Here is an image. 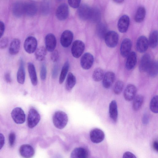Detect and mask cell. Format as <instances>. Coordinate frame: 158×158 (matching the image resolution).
Segmentation results:
<instances>
[{"label":"cell","instance_id":"31","mask_svg":"<svg viewBox=\"0 0 158 158\" xmlns=\"http://www.w3.org/2000/svg\"><path fill=\"white\" fill-rule=\"evenodd\" d=\"M101 19L100 10L96 8H92L91 13L89 20L95 23L99 22Z\"/></svg>","mask_w":158,"mask_h":158},{"label":"cell","instance_id":"22","mask_svg":"<svg viewBox=\"0 0 158 158\" xmlns=\"http://www.w3.org/2000/svg\"><path fill=\"white\" fill-rule=\"evenodd\" d=\"M27 69L31 83L35 86L38 83V79L35 67L33 63L29 62L27 64Z\"/></svg>","mask_w":158,"mask_h":158},{"label":"cell","instance_id":"36","mask_svg":"<svg viewBox=\"0 0 158 158\" xmlns=\"http://www.w3.org/2000/svg\"><path fill=\"white\" fill-rule=\"evenodd\" d=\"M69 68V63L67 61L64 63L61 71L59 79L60 84H62L64 81L67 74Z\"/></svg>","mask_w":158,"mask_h":158},{"label":"cell","instance_id":"20","mask_svg":"<svg viewBox=\"0 0 158 158\" xmlns=\"http://www.w3.org/2000/svg\"><path fill=\"white\" fill-rule=\"evenodd\" d=\"M151 61V56L149 54L146 53L143 55L140 62L139 70L142 72H147Z\"/></svg>","mask_w":158,"mask_h":158},{"label":"cell","instance_id":"46","mask_svg":"<svg viewBox=\"0 0 158 158\" xmlns=\"http://www.w3.org/2000/svg\"><path fill=\"white\" fill-rule=\"evenodd\" d=\"M58 67L57 65H55L52 69V77L53 78H56L57 76L58 72Z\"/></svg>","mask_w":158,"mask_h":158},{"label":"cell","instance_id":"13","mask_svg":"<svg viewBox=\"0 0 158 158\" xmlns=\"http://www.w3.org/2000/svg\"><path fill=\"white\" fill-rule=\"evenodd\" d=\"M130 18L127 15H122L119 19L117 24L118 29L121 33L126 32L128 30Z\"/></svg>","mask_w":158,"mask_h":158},{"label":"cell","instance_id":"3","mask_svg":"<svg viewBox=\"0 0 158 158\" xmlns=\"http://www.w3.org/2000/svg\"><path fill=\"white\" fill-rule=\"evenodd\" d=\"M105 43L107 46L111 48L116 47L118 40V35L114 31H107L104 37Z\"/></svg>","mask_w":158,"mask_h":158},{"label":"cell","instance_id":"53","mask_svg":"<svg viewBox=\"0 0 158 158\" xmlns=\"http://www.w3.org/2000/svg\"><path fill=\"white\" fill-rule=\"evenodd\" d=\"M114 2L117 3H121L123 2L124 0H113Z\"/></svg>","mask_w":158,"mask_h":158},{"label":"cell","instance_id":"35","mask_svg":"<svg viewBox=\"0 0 158 158\" xmlns=\"http://www.w3.org/2000/svg\"><path fill=\"white\" fill-rule=\"evenodd\" d=\"M132 107L133 110L137 111L141 108L143 102L144 98L141 95H138L133 99Z\"/></svg>","mask_w":158,"mask_h":158},{"label":"cell","instance_id":"24","mask_svg":"<svg viewBox=\"0 0 158 158\" xmlns=\"http://www.w3.org/2000/svg\"><path fill=\"white\" fill-rule=\"evenodd\" d=\"M109 114L110 118L114 122L117 121L118 117L117 106L115 100H112L109 106Z\"/></svg>","mask_w":158,"mask_h":158},{"label":"cell","instance_id":"16","mask_svg":"<svg viewBox=\"0 0 158 158\" xmlns=\"http://www.w3.org/2000/svg\"><path fill=\"white\" fill-rule=\"evenodd\" d=\"M137 92L136 87L132 84L127 85L124 92V97L125 99L127 101H130L133 99Z\"/></svg>","mask_w":158,"mask_h":158},{"label":"cell","instance_id":"52","mask_svg":"<svg viewBox=\"0 0 158 158\" xmlns=\"http://www.w3.org/2000/svg\"><path fill=\"white\" fill-rule=\"evenodd\" d=\"M153 147L154 149L156 151L158 152V143L156 141H155L153 144Z\"/></svg>","mask_w":158,"mask_h":158},{"label":"cell","instance_id":"10","mask_svg":"<svg viewBox=\"0 0 158 158\" xmlns=\"http://www.w3.org/2000/svg\"><path fill=\"white\" fill-rule=\"evenodd\" d=\"M105 136L104 132L98 128L94 129L90 133V139L94 143H98L102 142L104 140Z\"/></svg>","mask_w":158,"mask_h":158},{"label":"cell","instance_id":"28","mask_svg":"<svg viewBox=\"0 0 158 158\" xmlns=\"http://www.w3.org/2000/svg\"><path fill=\"white\" fill-rule=\"evenodd\" d=\"M20 45L19 40L17 39H13L11 42L9 48V53L11 55H15L19 52Z\"/></svg>","mask_w":158,"mask_h":158},{"label":"cell","instance_id":"7","mask_svg":"<svg viewBox=\"0 0 158 158\" xmlns=\"http://www.w3.org/2000/svg\"><path fill=\"white\" fill-rule=\"evenodd\" d=\"M11 117L17 124L23 123L25 120V114L23 110L20 107H16L11 112Z\"/></svg>","mask_w":158,"mask_h":158},{"label":"cell","instance_id":"51","mask_svg":"<svg viewBox=\"0 0 158 158\" xmlns=\"http://www.w3.org/2000/svg\"><path fill=\"white\" fill-rule=\"evenodd\" d=\"M142 122L143 124H147L148 121V118L147 114H145L143 116Z\"/></svg>","mask_w":158,"mask_h":158},{"label":"cell","instance_id":"48","mask_svg":"<svg viewBox=\"0 0 158 158\" xmlns=\"http://www.w3.org/2000/svg\"><path fill=\"white\" fill-rule=\"evenodd\" d=\"M4 78L5 81L8 83H10L12 81L10 74L9 72H7L5 73Z\"/></svg>","mask_w":158,"mask_h":158},{"label":"cell","instance_id":"41","mask_svg":"<svg viewBox=\"0 0 158 158\" xmlns=\"http://www.w3.org/2000/svg\"><path fill=\"white\" fill-rule=\"evenodd\" d=\"M81 0H68L69 5L72 8H76L80 5Z\"/></svg>","mask_w":158,"mask_h":158},{"label":"cell","instance_id":"1","mask_svg":"<svg viewBox=\"0 0 158 158\" xmlns=\"http://www.w3.org/2000/svg\"><path fill=\"white\" fill-rule=\"evenodd\" d=\"M52 120L55 126L58 129H61L66 126L68 121V117L65 112L58 111L54 114Z\"/></svg>","mask_w":158,"mask_h":158},{"label":"cell","instance_id":"9","mask_svg":"<svg viewBox=\"0 0 158 158\" xmlns=\"http://www.w3.org/2000/svg\"><path fill=\"white\" fill-rule=\"evenodd\" d=\"M69 13V10L67 4L62 3L57 8L56 12V18L59 20L63 21L68 18Z\"/></svg>","mask_w":158,"mask_h":158},{"label":"cell","instance_id":"54","mask_svg":"<svg viewBox=\"0 0 158 158\" xmlns=\"http://www.w3.org/2000/svg\"><path fill=\"white\" fill-rule=\"evenodd\" d=\"M56 1H60L62 0H56Z\"/></svg>","mask_w":158,"mask_h":158},{"label":"cell","instance_id":"14","mask_svg":"<svg viewBox=\"0 0 158 158\" xmlns=\"http://www.w3.org/2000/svg\"><path fill=\"white\" fill-rule=\"evenodd\" d=\"M132 47L131 40L128 38H125L122 41L120 47V53L124 57H127L130 53Z\"/></svg>","mask_w":158,"mask_h":158},{"label":"cell","instance_id":"11","mask_svg":"<svg viewBox=\"0 0 158 158\" xmlns=\"http://www.w3.org/2000/svg\"><path fill=\"white\" fill-rule=\"evenodd\" d=\"M73 34L69 30H66L62 33L60 38V43L64 48L69 47L72 43L73 39Z\"/></svg>","mask_w":158,"mask_h":158},{"label":"cell","instance_id":"17","mask_svg":"<svg viewBox=\"0 0 158 158\" xmlns=\"http://www.w3.org/2000/svg\"><path fill=\"white\" fill-rule=\"evenodd\" d=\"M19 151L20 155L25 158L31 157L35 154V151L33 148L28 144L21 145Z\"/></svg>","mask_w":158,"mask_h":158},{"label":"cell","instance_id":"50","mask_svg":"<svg viewBox=\"0 0 158 158\" xmlns=\"http://www.w3.org/2000/svg\"><path fill=\"white\" fill-rule=\"evenodd\" d=\"M5 143V138L4 135L0 133V150L3 147Z\"/></svg>","mask_w":158,"mask_h":158},{"label":"cell","instance_id":"4","mask_svg":"<svg viewBox=\"0 0 158 158\" xmlns=\"http://www.w3.org/2000/svg\"><path fill=\"white\" fill-rule=\"evenodd\" d=\"M85 49V44L81 40H76L73 43L71 48V53L76 58H79L83 54Z\"/></svg>","mask_w":158,"mask_h":158},{"label":"cell","instance_id":"39","mask_svg":"<svg viewBox=\"0 0 158 158\" xmlns=\"http://www.w3.org/2000/svg\"><path fill=\"white\" fill-rule=\"evenodd\" d=\"M124 86L123 82L121 81H118L115 84L114 87V92L116 94H119L123 90Z\"/></svg>","mask_w":158,"mask_h":158},{"label":"cell","instance_id":"23","mask_svg":"<svg viewBox=\"0 0 158 158\" xmlns=\"http://www.w3.org/2000/svg\"><path fill=\"white\" fill-rule=\"evenodd\" d=\"M24 14L29 16H32L36 13L37 8L36 5L32 2H28L24 5Z\"/></svg>","mask_w":158,"mask_h":158},{"label":"cell","instance_id":"8","mask_svg":"<svg viewBox=\"0 0 158 158\" xmlns=\"http://www.w3.org/2000/svg\"><path fill=\"white\" fill-rule=\"evenodd\" d=\"M94 61L93 55L89 53L86 52L82 56L81 58V65L83 69L88 70L91 68Z\"/></svg>","mask_w":158,"mask_h":158},{"label":"cell","instance_id":"37","mask_svg":"<svg viewBox=\"0 0 158 158\" xmlns=\"http://www.w3.org/2000/svg\"><path fill=\"white\" fill-rule=\"evenodd\" d=\"M104 72L100 68H96L92 74V78L96 81H99L103 78Z\"/></svg>","mask_w":158,"mask_h":158},{"label":"cell","instance_id":"27","mask_svg":"<svg viewBox=\"0 0 158 158\" xmlns=\"http://www.w3.org/2000/svg\"><path fill=\"white\" fill-rule=\"evenodd\" d=\"M76 82L75 77L71 72H69L67 75L65 82V88L68 91H71L75 86Z\"/></svg>","mask_w":158,"mask_h":158},{"label":"cell","instance_id":"21","mask_svg":"<svg viewBox=\"0 0 158 158\" xmlns=\"http://www.w3.org/2000/svg\"><path fill=\"white\" fill-rule=\"evenodd\" d=\"M126 67L128 70H131L135 67L137 62V55L134 52H130L127 56Z\"/></svg>","mask_w":158,"mask_h":158},{"label":"cell","instance_id":"44","mask_svg":"<svg viewBox=\"0 0 158 158\" xmlns=\"http://www.w3.org/2000/svg\"><path fill=\"white\" fill-rule=\"evenodd\" d=\"M15 135L14 132H11L9 136V143L10 146L13 147L15 143Z\"/></svg>","mask_w":158,"mask_h":158},{"label":"cell","instance_id":"45","mask_svg":"<svg viewBox=\"0 0 158 158\" xmlns=\"http://www.w3.org/2000/svg\"><path fill=\"white\" fill-rule=\"evenodd\" d=\"M41 8L43 13L46 14L48 13L49 10V6L48 2H44L42 5Z\"/></svg>","mask_w":158,"mask_h":158},{"label":"cell","instance_id":"40","mask_svg":"<svg viewBox=\"0 0 158 158\" xmlns=\"http://www.w3.org/2000/svg\"><path fill=\"white\" fill-rule=\"evenodd\" d=\"M47 73L46 66L45 64H43L41 65L40 72V77L42 81H44L46 79Z\"/></svg>","mask_w":158,"mask_h":158},{"label":"cell","instance_id":"32","mask_svg":"<svg viewBox=\"0 0 158 158\" xmlns=\"http://www.w3.org/2000/svg\"><path fill=\"white\" fill-rule=\"evenodd\" d=\"M146 10L143 6L139 7L137 10L135 16V20L136 22L140 23L144 19L146 15Z\"/></svg>","mask_w":158,"mask_h":158},{"label":"cell","instance_id":"29","mask_svg":"<svg viewBox=\"0 0 158 158\" xmlns=\"http://www.w3.org/2000/svg\"><path fill=\"white\" fill-rule=\"evenodd\" d=\"M47 53V50L45 47L44 46L39 47L35 52V59L39 61L44 60Z\"/></svg>","mask_w":158,"mask_h":158},{"label":"cell","instance_id":"47","mask_svg":"<svg viewBox=\"0 0 158 158\" xmlns=\"http://www.w3.org/2000/svg\"><path fill=\"white\" fill-rule=\"evenodd\" d=\"M123 158H136L135 155L130 152H125L123 155Z\"/></svg>","mask_w":158,"mask_h":158},{"label":"cell","instance_id":"15","mask_svg":"<svg viewBox=\"0 0 158 158\" xmlns=\"http://www.w3.org/2000/svg\"><path fill=\"white\" fill-rule=\"evenodd\" d=\"M148 40L144 36L139 37L136 43V48L137 51L140 53L145 52L148 47Z\"/></svg>","mask_w":158,"mask_h":158},{"label":"cell","instance_id":"34","mask_svg":"<svg viewBox=\"0 0 158 158\" xmlns=\"http://www.w3.org/2000/svg\"><path fill=\"white\" fill-rule=\"evenodd\" d=\"M148 44L152 48H155L158 43V31L157 30L153 31L150 33L148 40Z\"/></svg>","mask_w":158,"mask_h":158},{"label":"cell","instance_id":"30","mask_svg":"<svg viewBox=\"0 0 158 158\" xmlns=\"http://www.w3.org/2000/svg\"><path fill=\"white\" fill-rule=\"evenodd\" d=\"M107 27L106 25L103 23L99 22L96 27V33L98 36L101 39H103L107 32Z\"/></svg>","mask_w":158,"mask_h":158},{"label":"cell","instance_id":"42","mask_svg":"<svg viewBox=\"0 0 158 158\" xmlns=\"http://www.w3.org/2000/svg\"><path fill=\"white\" fill-rule=\"evenodd\" d=\"M59 57V55L57 50H55L52 52L51 55V59L54 62H56L58 60Z\"/></svg>","mask_w":158,"mask_h":158},{"label":"cell","instance_id":"43","mask_svg":"<svg viewBox=\"0 0 158 158\" xmlns=\"http://www.w3.org/2000/svg\"><path fill=\"white\" fill-rule=\"evenodd\" d=\"M9 40L6 37H3L0 40V49H3L6 48L7 46Z\"/></svg>","mask_w":158,"mask_h":158},{"label":"cell","instance_id":"18","mask_svg":"<svg viewBox=\"0 0 158 158\" xmlns=\"http://www.w3.org/2000/svg\"><path fill=\"white\" fill-rule=\"evenodd\" d=\"M70 156V157L72 158H86L88 156L89 153L85 148L79 147L75 148Z\"/></svg>","mask_w":158,"mask_h":158},{"label":"cell","instance_id":"33","mask_svg":"<svg viewBox=\"0 0 158 158\" xmlns=\"http://www.w3.org/2000/svg\"><path fill=\"white\" fill-rule=\"evenodd\" d=\"M158 71L157 62L156 61H152L147 72L150 77H154L157 75Z\"/></svg>","mask_w":158,"mask_h":158},{"label":"cell","instance_id":"12","mask_svg":"<svg viewBox=\"0 0 158 158\" xmlns=\"http://www.w3.org/2000/svg\"><path fill=\"white\" fill-rule=\"evenodd\" d=\"M45 48L47 51L52 52L55 50L56 46V40L55 36L52 34L49 33L45 38Z\"/></svg>","mask_w":158,"mask_h":158},{"label":"cell","instance_id":"19","mask_svg":"<svg viewBox=\"0 0 158 158\" xmlns=\"http://www.w3.org/2000/svg\"><path fill=\"white\" fill-rule=\"evenodd\" d=\"M115 79L114 73L111 71L106 72L104 75L102 85L105 88L108 89L110 87Z\"/></svg>","mask_w":158,"mask_h":158},{"label":"cell","instance_id":"25","mask_svg":"<svg viewBox=\"0 0 158 158\" xmlns=\"http://www.w3.org/2000/svg\"><path fill=\"white\" fill-rule=\"evenodd\" d=\"M24 4L21 2H17L14 4L12 12L14 15L17 17H21L24 14Z\"/></svg>","mask_w":158,"mask_h":158},{"label":"cell","instance_id":"5","mask_svg":"<svg viewBox=\"0 0 158 158\" xmlns=\"http://www.w3.org/2000/svg\"><path fill=\"white\" fill-rule=\"evenodd\" d=\"M37 42L36 39L32 36H30L25 40L24 47L25 51L31 54L34 52L37 48Z\"/></svg>","mask_w":158,"mask_h":158},{"label":"cell","instance_id":"2","mask_svg":"<svg viewBox=\"0 0 158 158\" xmlns=\"http://www.w3.org/2000/svg\"><path fill=\"white\" fill-rule=\"evenodd\" d=\"M40 119V114L35 109L31 108L29 110L27 119L28 127L31 128L35 127L38 123Z\"/></svg>","mask_w":158,"mask_h":158},{"label":"cell","instance_id":"6","mask_svg":"<svg viewBox=\"0 0 158 158\" xmlns=\"http://www.w3.org/2000/svg\"><path fill=\"white\" fill-rule=\"evenodd\" d=\"M78 8L77 14L80 19L83 20H89L92 8L85 4L80 5Z\"/></svg>","mask_w":158,"mask_h":158},{"label":"cell","instance_id":"26","mask_svg":"<svg viewBox=\"0 0 158 158\" xmlns=\"http://www.w3.org/2000/svg\"><path fill=\"white\" fill-rule=\"evenodd\" d=\"M25 77L24 63L23 60H21L17 75V81L18 82L21 84H23L25 82Z\"/></svg>","mask_w":158,"mask_h":158},{"label":"cell","instance_id":"38","mask_svg":"<svg viewBox=\"0 0 158 158\" xmlns=\"http://www.w3.org/2000/svg\"><path fill=\"white\" fill-rule=\"evenodd\" d=\"M158 96H154L152 99L150 104V108L152 112L155 113L158 112Z\"/></svg>","mask_w":158,"mask_h":158},{"label":"cell","instance_id":"49","mask_svg":"<svg viewBox=\"0 0 158 158\" xmlns=\"http://www.w3.org/2000/svg\"><path fill=\"white\" fill-rule=\"evenodd\" d=\"M5 29V25L3 23L0 21V38L2 36Z\"/></svg>","mask_w":158,"mask_h":158}]
</instances>
